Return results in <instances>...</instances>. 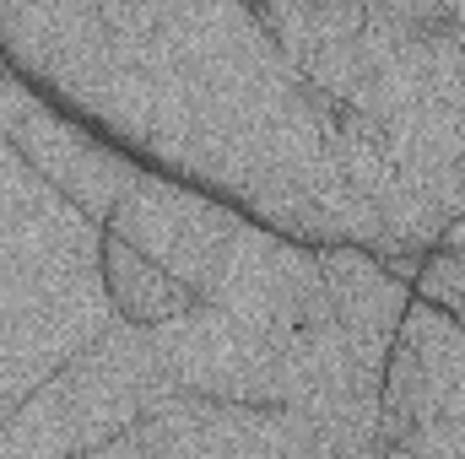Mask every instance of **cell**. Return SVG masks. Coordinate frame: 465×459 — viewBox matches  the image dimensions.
<instances>
[{
  "instance_id": "obj_1",
  "label": "cell",
  "mask_w": 465,
  "mask_h": 459,
  "mask_svg": "<svg viewBox=\"0 0 465 459\" xmlns=\"http://www.w3.org/2000/svg\"><path fill=\"white\" fill-rule=\"evenodd\" d=\"M157 346L135 325H109L76 362H65L5 427L0 459H82L135 433L173 400Z\"/></svg>"
},
{
  "instance_id": "obj_2",
  "label": "cell",
  "mask_w": 465,
  "mask_h": 459,
  "mask_svg": "<svg viewBox=\"0 0 465 459\" xmlns=\"http://www.w3.org/2000/svg\"><path fill=\"white\" fill-rule=\"evenodd\" d=\"M379 444L417 459H465V330L411 303L379 389Z\"/></svg>"
},
{
  "instance_id": "obj_3",
  "label": "cell",
  "mask_w": 465,
  "mask_h": 459,
  "mask_svg": "<svg viewBox=\"0 0 465 459\" xmlns=\"http://www.w3.org/2000/svg\"><path fill=\"white\" fill-rule=\"evenodd\" d=\"M201 303L232 314L276 356L336 330V308H331L320 254L309 243H292L282 232L260 228V222H243V232L232 238L228 259H223V270Z\"/></svg>"
},
{
  "instance_id": "obj_4",
  "label": "cell",
  "mask_w": 465,
  "mask_h": 459,
  "mask_svg": "<svg viewBox=\"0 0 465 459\" xmlns=\"http://www.w3.org/2000/svg\"><path fill=\"white\" fill-rule=\"evenodd\" d=\"M243 222L249 217L190 184H173L163 173H135V184L109 217V232L124 238L135 254H146L152 265H163L173 281H184L195 298H206Z\"/></svg>"
},
{
  "instance_id": "obj_5",
  "label": "cell",
  "mask_w": 465,
  "mask_h": 459,
  "mask_svg": "<svg viewBox=\"0 0 465 459\" xmlns=\"http://www.w3.org/2000/svg\"><path fill=\"white\" fill-rule=\"evenodd\" d=\"M152 346H157L173 389L190 400L260 405V411L282 405V356L212 303H195L184 319L152 330Z\"/></svg>"
},
{
  "instance_id": "obj_6",
  "label": "cell",
  "mask_w": 465,
  "mask_h": 459,
  "mask_svg": "<svg viewBox=\"0 0 465 459\" xmlns=\"http://www.w3.org/2000/svg\"><path fill=\"white\" fill-rule=\"evenodd\" d=\"M114 325L104 276H82L0 325V427Z\"/></svg>"
},
{
  "instance_id": "obj_7",
  "label": "cell",
  "mask_w": 465,
  "mask_h": 459,
  "mask_svg": "<svg viewBox=\"0 0 465 459\" xmlns=\"http://www.w3.org/2000/svg\"><path fill=\"white\" fill-rule=\"evenodd\" d=\"M60 200H71L87 222L109 232V217L124 200V190L135 184V162H124L109 141H98L87 124H76L71 114L27 98L22 114L11 124V141H5Z\"/></svg>"
},
{
  "instance_id": "obj_8",
  "label": "cell",
  "mask_w": 465,
  "mask_h": 459,
  "mask_svg": "<svg viewBox=\"0 0 465 459\" xmlns=\"http://www.w3.org/2000/svg\"><path fill=\"white\" fill-rule=\"evenodd\" d=\"M320 265H325V287H331V308H336V330L347 346L357 395L368 405H379L390 351H395V336H401L417 292H411V281L390 276L384 259L368 249H320Z\"/></svg>"
},
{
  "instance_id": "obj_9",
  "label": "cell",
  "mask_w": 465,
  "mask_h": 459,
  "mask_svg": "<svg viewBox=\"0 0 465 459\" xmlns=\"http://www.w3.org/2000/svg\"><path fill=\"white\" fill-rule=\"evenodd\" d=\"M98 276H104V292H109V308H114L119 325H135V330H163L173 319H184L201 298L173 281L163 265H152L146 254H135L124 238L104 232V259H98Z\"/></svg>"
},
{
  "instance_id": "obj_10",
  "label": "cell",
  "mask_w": 465,
  "mask_h": 459,
  "mask_svg": "<svg viewBox=\"0 0 465 459\" xmlns=\"http://www.w3.org/2000/svg\"><path fill=\"white\" fill-rule=\"evenodd\" d=\"M417 298L465 330V249H433L417 270Z\"/></svg>"
},
{
  "instance_id": "obj_11",
  "label": "cell",
  "mask_w": 465,
  "mask_h": 459,
  "mask_svg": "<svg viewBox=\"0 0 465 459\" xmlns=\"http://www.w3.org/2000/svg\"><path fill=\"white\" fill-rule=\"evenodd\" d=\"M309 438H303V459H379V422H320L303 416Z\"/></svg>"
},
{
  "instance_id": "obj_12",
  "label": "cell",
  "mask_w": 465,
  "mask_h": 459,
  "mask_svg": "<svg viewBox=\"0 0 465 459\" xmlns=\"http://www.w3.org/2000/svg\"><path fill=\"white\" fill-rule=\"evenodd\" d=\"M33 98V87L16 76V71H5L0 65V146L11 141V124H16V114H22V103Z\"/></svg>"
},
{
  "instance_id": "obj_13",
  "label": "cell",
  "mask_w": 465,
  "mask_h": 459,
  "mask_svg": "<svg viewBox=\"0 0 465 459\" xmlns=\"http://www.w3.org/2000/svg\"><path fill=\"white\" fill-rule=\"evenodd\" d=\"M82 459H141V438H135V433H124L119 444L98 449V454H82Z\"/></svg>"
},
{
  "instance_id": "obj_14",
  "label": "cell",
  "mask_w": 465,
  "mask_h": 459,
  "mask_svg": "<svg viewBox=\"0 0 465 459\" xmlns=\"http://www.w3.org/2000/svg\"><path fill=\"white\" fill-rule=\"evenodd\" d=\"M379 459H417V454H411V449H395V444H384V449H379Z\"/></svg>"
}]
</instances>
